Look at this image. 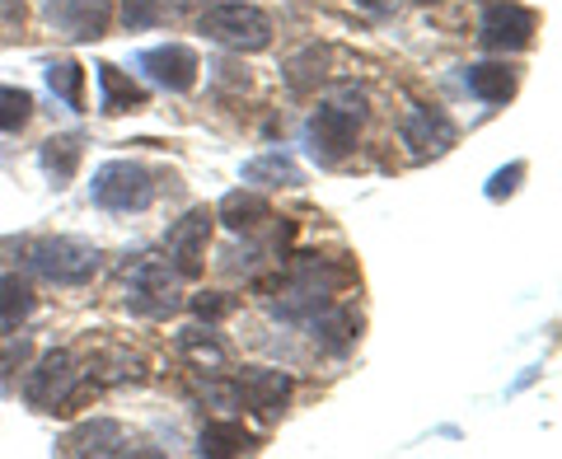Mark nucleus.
Wrapping results in <instances>:
<instances>
[{
  "label": "nucleus",
  "instance_id": "obj_1",
  "mask_svg": "<svg viewBox=\"0 0 562 459\" xmlns=\"http://www.w3.org/2000/svg\"><path fill=\"white\" fill-rule=\"evenodd\" d=\"M361 122H366V94L357 90H342L338 99H328L314 109L305 141H310V155L319 165H338L357 150V136H361Z\"/></svg>",
  "mask_w": 562,
  "mask_h": 459
},
{
  "label": "nucleus",
  "instance_id": "obj_2",
  "mask_svg": "<svg viewBox=\"0 0 562 459\" xmlns=\"http://www.w3.org/2000/svg\"><path fill=\"white\" fill-rule=\"evenodd\" d=\"M122 300H127V310L146 314V320H169V314L183 305L179 300V272L169 268V258L146 254L127 277H122Z\"/></svg>",
  "mask_w": 562,
  "mask_h": 459
},
{
  "label": "nucleus",
  "instance_id": "obj_3",
  "mask_svg": "<svg viewBox=\"0 0 562 459\" xmlns=\"http://www.w3.org/2000/svg\"><path fill=\"white\" fill-rule=\"evenodd\" d=\"M198 29L206 33L211 43H221L231 52H262L272 43V20L258 5H249V0H225V5H211L198 20Z\"/></svg>",
  "mask_w": 562,
  "mask_h": 459
},
{
  "label": "nucleus",
  "instance_id": "obj_4",
  "mask_svg": "<svg viewBox=\"0 0 562 459\" xmlns=\"http://www.w3.org/2000/svg\"><path fill=\"white\" fill-rule=\"evenodd\" d=\"M29 268L47 281H57V287H80V281L94 277L99 249L76 235H47L29 244Z\"/></svg>",
  "mask_w": 562,
  "mask_h": 459
},
{
  "label": "nucleus",
  "instance_id": "obj_5",
  "mask_svg": "<svg viewBox=\"0 0 562 459\" xmlns=\"http://www.w3.org/2000/svg\"><path fill=\"white\" fill-rule=\"evenodd\" d=\"M90 198L103 211H146L155 202V173L140 160H109L94 169Z\"/></svg>",
  "mask_w": 562,
  "mask_h": 459
},
{
  "label": "nucleus",
  "instance_id": "obj_6",
  "mask_svg": "<svg viewBox=\"0 0 562 459\" xmlns=\"http://www.w3.org/2000/svg\"><path fill=\"white\" fill-rule=\"evenodd\" d=\"M211 225H216V211H206V206H192V211H183V216L169 225V235H165L169 268L179 272L183 281H198V277H202V258H206V244H211Z\"/></svg>",
  "mask_w": 562,
  "mask_h": 459
},
{
  "label": "nucleus",
  "instance_id": "obj_7",
  "mask_svg": "<svg viewBox=\"0 0 562 459\" xmlns=\"http://www.w3.org/2000/svg\"><path fill=\"white\" fill-rule=\"evenodd\" d=\"M535 29H539V14L520 0H497V5L483 10L479 20V43L487 52H520L535 43Z\"/></svg>",
  "mask_w": 562,
  "mask_h": 459
},
{
  "label": "nucleus",
  "instance_id": "obj_8",
  "mask_svg": "<svg viewBox=\"0 0 562 459\" xmlns=\"http://www.w3.org/2000/svg\"><path fill=\"white\" fill-rule=\"evenodd\" d=\"M76 380H80V370H76V357H70L66 347L57 351H43V361L29 370V380H24V399H29V408H38V413H57L61 408V399L76 390Z\"/></svg>",
  "mask_w": 562,
  "mask_h": 459
},
{
  "label": "nucleus",
  "instance_id": "obj_9",
  "mask_svg": "<svg viewBox=\"0 0 562 459\" xmlns=\"http://www.w3.org/2000/svg\"><path fill=\"white\" fill-rule=\"evenodd\" d=\"M43 14H47L52 29L66 33V38H76V43H94L113 24L109 0H47Z\"/></svg>",
  "mask_w": 562,
  "mask_h": 459
},
{
  "label": "nucleus",
  "instance_id": "obj_10",
  "mask_svg": "<svg viewBox=\"0 0 562 459\" xmlns=\"http://www.w3.org/2000/svg\"><path fill=\"white\" fill-rule=\"evenodd\" d=\"M136 66L146 70V76H150L155 85H160V90H169V94H188L192 85H198V70H202L198 52L183 47V43H165V47L140 52Z\"/></svg>",
  "mask_w": 562,
  "mask_h": 459
},
{
  "label": "nucleus",
  "instance_id": "obj_11",
  "mask_svg": "<svg viewBox=\"0 0 562 459\" xmlns=\"http://www.w3.org/2000/svg\"><path fill=\"white\" fill-rule=\"evenodd\" d=\"M454 122L446 117V109H431V103H417V109L403 117V146H408L413 160H436L454 146Z\"/></svg>",
  "mask_w": 562,
  "mask_h": 459
},
{
  "label": "nucleus",
  "instance_id": "obj_12",
  "mask_svg": "<svg viewBox=\"0 0 562 459\" xmlns=\"http://www.w3.org/2000/svg\"><path fill=\"white\" fill-rule=\"evenodd\" d=\"M235 394H239V408H249L258 417H277L281 408H286V399H291V376H286V370L249 366L235 380Z\"/></svg>",
  "mask_w": 562,
  "mask_h": 459
},
{
  "label": "nucleus",
  "instance_id": "obj_13",
  "mask_svg": "<svg viewBox=\"0 0 562 459\" xmlns=\"http://www.w3.org/2000/svg\"><path fill=\"white\" fill-rule=\"evenodd\" d=\"M305 328H310V338L319 343L324 351L342 357V351H347V347H357V338H361V314L351 310V305H338V300H328L324 310H314V314H310Z\"/></svg>",
  "mask_w": 562,
  "mask_h": 459
},
{
  "label": "nucleus",
  "instance_id": "obj_14",
  "mask_svg": "<svg viewBox=\"0 0 562 459\" xmlns=\"http://www.w3.org/2000/svg\"><path fill=\"white\" fill-rule=\"evenodd\" d=\"M122 446H127V432H122V422L94 417V422H80V427H70L57 440V455H117Z\"/></svg>",
  "mask_w": 562,
  "mask_h": 459
},
{
  "label": "nucleus",
  "instance_id": "obj_15",
  "mask_svg": "<svg viewBox=\"0 0 562 459\" xmlns=\"http://www.w3.org/2000/svg\"><path fill=\"white\" fill-rule=\"evenodd\" d=\"M216 221H221L225 229H235V235H254V229H262V225L272 221V206H268V198H262V192L235 188V192H225V198H221Z\"/></svg>",
  "mask_w": 562,
  "mask_h": 459
},
{
  "label": "nucleus",
  "instance_id": "obj_16",
  "mask_svg": "<svg viewBox=\"0 0 562 459\" xmlns=\"http://www.w3.org/2000/svg\"><path fill=\"white\" fill-rule=\"evenodd\" d=\"M94 80H99V113H136V109H146V90L132 80V76H122V70L113 61H99L94 66Z\"/></svg>",
  "mask_w": 562,
  "mask_h": 459
},
{
  "label": "nucleus",
  "instance_id": "obj_17",
  "mask_svg": "<svg viewBox=\"0 0 562 459\" xmlns=\"http://www.w3.org/2000/svg\"><path fill=\"white\" fill-rule=\"evenodd\" d=\"M249 450H258V436L244 427L239 417H216L198 432V455L231 459V455H249Z\"/></svg>",
  "mask_w": 562,
  "mask_h": 459
},
{
  "label": "nucleus",
  "instance_id": "obj_18",
  "mask_svg": "<svg viewBox=\"0 0 562 459\" xmlns=\"http://www.w3.org/2000/svg\"><path fill=\"white\" fill-rule=\"evenodd\" d=\"M80 160H85V141L80 136H47L38 146V165L52 179V188H66L70 179H76Z\"/></svg>",
  "mask_w": 562,
  "mask_h": 459
},
{
  "label": "nucleus",
  "instance_id": "obj_19",
  "mask_svg": "<svg viewBox=\"0 0 562 459\" xmlns=\"http://www.w3.org/2000/svg\"><path fill=\"white\" fill-rule=\"evenodd\" d=\"M464 85H469V94L473 99H483V103H506L516 94V70L506 66V61H473L464 70Z\"/></svg>",
  "mask_w": 562,
  "mask_h": 459
},
{
  "label": "nucleus",
  "instance_id": "obj_20",
  "mask_svg": "<svg viewBox=\"0 0 562 459\" xmlns=\"http://www.w3.org/2000/svg\"><path fill=\"white\" fill-rule=\"evenodd\" d=\"M244 183H262V188H301L305 183V169L291 160L286 150H268V155H254L244 165Z\"/></svg>",
  "mask_w": 562,
  "mask_h": 459
},
{
  "label": "nucleus",
  "instance_id": "obj_21",
  "mask_svg": "<svg viewBox=\"0 0 562 459\" xmlns=\"http://www.w3.org/2000/svg\"><path fill=\"white\" fill-rule=\"evenodd\" d=\"M29 314H33V287L24 277H0V338L20 333Z\"/></svg>",
  "mask_w": 562,
  "mask_h": 459
},
{
  "label": "nucleus",
  "instance_id": "obj_22",
  "mask_svg": "<svg viewBox=\"0 0 562 459\" xmlns=\"http://www.w3.org/2000/svg\"><path fill=\"white\" fill-rule=\"evenodd\" d=\"M47 90L57 94L66 109H85V66L76 57H61V61H47Z\"/></svg>",
  "mask_w": 562,
  "mask_h": 459
},
{
  "label": "nucleus",
  "instance_id": "obj_23",
  "mask_svg": "<svg viewBox=\"0 0 562 459\" xmlns=\"http://www.w3.org/2000/svg\"><path fill=\"white\" fill-rule=\"evenodd\" d=\"M179 351H183V361H192L198 370H225V361H231V351H225L216 338H211L206 328H183L179 333Z\"/></svg>",
  "mask_w": 562,
  "mask_h": 459
},
{
  "label": "nucleus",
  "instance_id": "obj_24",
  "mask_svg": "<svg viewBox=\"0 0 562 459\" xmlns=\"http://www.w3.org/2000/svg\"><path fill=\"white\" fill-rule=\"evenodd\" d=\"M192 5V0H127L122 5V24L127 29H160Z\"/></svg>",
  "mask_w": 562,
  "mask_h": 459
},
{
  "label": "nucleus",
  "instance_id": "obj_25",
  "mask_svg": "<svg viewBox=\"0 0 562 459\" xmlns=\"http://www.w3.org/2000/svg\"><path fill=\"white\" fill-rule=\"evenodd\" d=\"M286 80H291L295 94L314 90V85L324 80V52H319V47H305L301 57H291V61H286Z\"/></svg>",
  "mask_w": 562,
  "mask_h": 459
},
{
  "label": "nucleus",
  "instance_id": "obj_26",
  "mask_svg": "<svg viewBox=\"0 0 562 459\" xmlns=\"http://www.w3.org/2000/svg\"><path fill=\"white\" fill-rule=\"evenodd\" d=\"M33 117V94L14 90V85H0V132H20Z\"/></svg>",
  "mask_w": 562,
  "mask_h": 459
},
{
  "label": "nucleus",
  "instance_id": "obj_27",
  "mask_svg": "<svg viewBox=\"0 0 562 459\" xmlns=\"http://www.w3.org/2000/svg\"><path fill=\"white\" fill-rule=\"evenodd\" d=\"M525 173H530V165H525V160H512L506 169H497V173L487 179V188H483V192H487V202H506V198H512V192L520 188Z\"/></svg>",
  "mask_w": 562,
  "mask_h": 459
},
{
  "label": "nucleus",
  "instance_id": "obj_28",
  "mask_svg": "<svg viewBox=\"0 0 562 459\" xmlns=\"http://www.w3.org/2000/svg\"><path fill=\"white\" fill-rule=\"evenodd\" d=\"M188 305H192V314H198V320H225V314H231L235 310V295H225V291H198V295H192L188 300Z\"/></svg>",
  "mask_w": 562,
  "mask_h": 459
},
{
  "label": "nucleus",
  "instance_id": "obj_29",
  "mask_svg": "<svg viewBox=\"0 0 562 459\" xmlns=\"http://www.w3.org/2000/svg\"><path fill=\"white\" fill-rule=\"evenodd\" d=\"M202 403H211V408H221V413H235V408H239L235 380H231V384H225V380H206V384H202Z\"/></svg>",
  "mask_w": 562,
  "mask_h": 459
},
{
  "label": "nucleus",
  "instance_id": "obj_30",
  "mask_svg": "<svg viewBox=\"0 0 562 459\" xmlns=\"http://www.w3.org/2000/svg\"><path fill=\"white\" fill-rule=\"evenodd\" d=\"M20 20H24V0H0V24L14 29Z\"/></svg>",
  "mask_w": 562,
  "mask_h": 459
},
{
  "label": "nucleus",
  "instance_id": "obj_31",
  "mask_svg": "<svg viewBox=\"0 0 562 459\" xmlns=\"http://www.w3.org/2000/svg\"><path fill=\"white\" fill-rule=\"evenodd\" d=\"M361 10H375V14H398L403 10V0H357Z\"/></svg>",
  "mask_w": 562,
  "mask_h": 459
},
{
  "label": "nucleus",
  "instance_id": "obj_32",
  "mask_svg": "<svg viewBox=\"0 0 562 459\" xmlns=\"http://www.w3.org/2000/svg\"><path fill=\"white\" fill-rule=\"evenodd\" d=\"M487 5H497V0H487Z\"/></svg>",
  "mask_w": 562,
  "mask_h": 459
}]
</instances>
